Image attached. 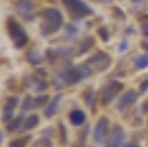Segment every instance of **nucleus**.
Instances as JSON below:
<instances>
[{
	"label": "nucleus",
	"mask_w": 148,
	"mask_h": 147,
	"mask_svg": "<svg viewBox=\"0 0 148 147\" xmlns=\"http://www.w3.org/2000/svg\"><path fill=\"white\" fill-rule=\"evenodd\" d=\"M43 19H45L43 26H42L43 36H49V34L55 33L62 26V15H61V12L56 9H52V8L43 10Z\"/></svg>",
	"instance_id": "1"
},
{
	"label": "nucleus",
	"mask_w": 148,
	"mask_h": 147,
	"mask_svg": "<svg viewBox=\"0 0 148 147\" xmlns=\"http://www.w3.org/2000/svg\"><path fill=\"white\" fill-rule=\"evenodd\" d=\"M62 3L74 18H83L92 14V9L82 0H62Z\"/></svg>",
	"instance_id": "2"
},
{
	"label": "nucleus",
	"mask_w": 148,
	"mask_h": 147,
	"mask_svg": "<svg viewBox=\"0 0 148 147\" xmlns=\"http://www.w3.org/2000/svg\"><path fill=\"white\" fill-rule=\"evenodd\" d=\"M8 28H9V34L12 40H14V45L16 48H22L24 45L27 43L28 37H27V33L24 31V28L19 26V24L14 19H10L9 24H8Z\"/></svg>",
	"instance_id": "3"
},
{
	"label": "nucleus",
	"mask_w": 148,
	"mask_h": 147,
	"mask_svg": "<svg viewBox=\"0 0 148 147\" xmlns=\"http://www.w3.org/2000/svg\"><path fill=\"white\" fill-rule=\"evenodd\" d=\"M108 66H110V57L102 54V52L95 54L92 58L88 59V63H86V67L92 68L93 71H101V70L107 68Z\"/></svg>",
	"instance_id": "4"
},
{
	"label": "nucleus",
	"mask_w": 148,
	"mask_h": 147,
	"mask_svg": "<svg viewBox=\"0 0 148 147\" xmlns=\"http://www.w3.org/2000/svg\"><path fill=\"white\" fill-rule=\"evenodd\" d=\"M108 134V119L105 116L99 117V120L95 125V131H93V140L96 144H102L105 137Z\"/></svg>",
	"instance_id": "5"
},
{
	"label": "nucleus",
	"mask_w": 148,
	"mask_h": 147,
	"mask_svg": "<svg viewBox=\"0 0 148 147\" xmlns=\"http://www.w3.org/2000/svg\"><path fill=\"white\" fill-rule=\"evenodd\" d=\"M121 89H123V83H120V82H110L104 88V91H102V103L108 104L113 98H116L120 94Z\"/></svg>",
	"instance_id": "6"
},
{
	"label": "nucleus",
	"mask_w": 148,
	"mask_h": 147,
	"mask_svg": "<svg viewBox=\"0 0 148 147\" xmlns=\"http://www.w3.org/2000/svg\"><path fill=\"white\" fill-rule=\"evenodd\" d=\"M86 76H88V73H83L82 68H70V70H65V71L61 73V79L68 85L77 83L82 79H84Z\"/></svg>",
	"instance_id": "7"
},
{
	"label": "nucleus",
	"mask_w": 148,
	"mask_h": 147,
	"mask_svg": "<svg viewBox=\"0 0 148 147\" xmlns=\"http://www.w3.org/2000/svg\"><path fill=\"white\" fill-rule=\"evenodd\" d=\"M136 98H138V92H136V91H129V92H126L125 95L120 97V100H119V103H117V110H125V108L130 107L135 101H136Z\"/></svg>",
	"instance_id": "8"
},
{
	"label": "nucleus",
	"mask_w": 148,
	"mask_h": 147,
	"mask_svg": "<svg viewBox=\"0 0 148 147\" xmlns=\"http://www.w3.org/2000/svg\"><path fill=\"white\" fill-rule=\"evenodd\" d=\"M33 2L31 0H18L16 2V9H18V12L24 17V18H27V19H30V18H33Z\"/></svg>",
	"instance_id": "9"
},
{
	"label": "nucleus",
	"mask_w": 148,
	"mask_h": 147,
	"mask_svg": "<svg viewBox=\"0 0 148 147\" xmlns=\"http://www.w3.org/2000/svg\"><path fill=\"white\" fill-rule=\"evenodd\" d=\"M18 104V98L16 97H10L6 100L5 107H3V122L5 124H9V120L12 119V113H14V108Z\"/></svg>",
	"instance_id": "10"
},
{
	"label": "nucleus",
	"mask_w": 148,
	"mask_h": 147,
	"mask_svg": "<svg viewBox=\"0 0 148 147\" xmlns=\"http://www.w3.org/2000/svg\"><path fill=\"white\" fill-rule=\"evenodd\" d=\"M123 141H125V131H123V128H117L111 134V137L107 141L105 147H120L123 144Z\"/></svg>",
	"instance_id": "11"
},
{
	"label": "nucleus",
	"mask_w": 148,
	"mask_h": 147,
	"mask_svg": "<svg viewBox=\"0 0 148 147\" xmlns=\"http://www.w3.org/2000/svg\"><path fill=\"white\" fill-rule=\"evenodd\" d=\"M68 119L73 125H76V126H80L84 124V120H86V113L82 112V110H73V112L68 115Z\"/></svg>",
	"instance_id": "12"
},
{
	"label": "nucleus",
	"mask_w": 148,
	"mask_h": 147,
	"mask_svg": "<svg viewBox=\"0 0 148 147\" xmlns=\"http://www.w3.org/2000/svg\"><path fill=\"white\" fill-rule=\"evenodd\" d=\"M61 98H62V95L61 94H58L53 100L51 101V104L47 106V108L45 110V116H47V117H51V116H53L55 113H56V110H58V104H59V101H61Z\"/></svg>",
	"instance_id": "13"
},
{
	"label": "nucleus",
	"mask_w": 148,
	"mask_h": 147,
	"mask_svg": "<svg viewBox=\"0 0 148 147\" xmlns=\"http://www.w3.org/2000/svg\"><path fill=\"white\" fill-rule=\"evenodd\" d=\"M39 122H40V119H39V116H37V115H31V116H28V117L25 119V122H24V125H22V131H24V129L28 131V129L36 128L37 125H39Z\"/></svg>",
	"instance_id": "14"
},
{
	"label": "nucleus",
	"mask_w": 148,
	"mask_h": 147,
	"mask_svg": "<svg viewBox=\"0 0 148 147\" xmlns=\"http://www.w3.org/2000/svg\"><path fill=\"white\" fill-rule=\"evenodd\" d=\"M28 82H30V86H31L33 89H36V91H43V89L47 88V83H46L45 80H39L37 77H34V76L30 77Z\"/></svg>",
	"instance_id": "15"
},
{
	"label": "nucleus",
	"mask_w": 148,
	"mask_h": 147,
	"mask_svg": "<svg viewBox=\"0 0 148 147\" xmlns=\"http://www.w3.org/2000/svg\"><path fill=\"white\" fill-rule=\"evenodd\" d=\"M30 140H31L30 135L22 137V138H18V140H14V141H10V143H9V147H25L27 143H28Z\"/></svg>",
	"instance_id": "16"
},
{
	"label": "nucleus",
	"mask_w": 148,
	"mask_h": 147,
	"mask_svg": "<svg viewBox=\"0 0 148 147\" xmlns=\"http://www.w3.org/2000/svg\"><path fill=\"white\" fill-rule=\"evenodd\" d=\"M21 122H22V116L15 117L12 122H9V124H8V131H9V132H15V131H18V128H19V125H21Z\"/></svg>",
	"instance_id": "17"
},
{
	"label": "nucleus",
	"mask_w": 148,
	"mask_h": 147,
	"mask_svg": "<svg viewBox=\"0 0 148 147\" xmlns=\"http://www.w3.org/2000/svg\"><path fill=\"white\" fill-rule=\"evenodd\" d=\"M147 66H148V55H142L135 59V67L136 68H145Z\"/></svg>",
	"instance_id": "18"
},
{
	"label": "nucleus",
	"mask_w": 148,
	"mask_h": 147,
	"mask_svg": "<svg viewBox=\"0 0 148 147\" xmlns=\"http://www.w3.org/2000/svg\"><path fill=\"white\" fill-rule=\"evenodd\" d=\"M34 107H36V100L31 97H27L25 101L22 103V112H27V110H31Z\"/></svg>",
	"instance_id": "19"
},
{
	"label": "nucleus",
	"mask_w": 148,
	"mask_h": 147,
	"mask_svg": "<svg viewBox=\"0 0 148 147\" xmlns=\"http://www.w3.org/2000/svg\"><path fill=\"white\" fill-rule=\"evenodd\" d=\"M31 147H52V141L49 138H40V140H37Z\"/></svg>",
	"instance_id": "20"
},
{
	"label": "nucleus",
	"mask_w": 148,
	"mask_h": 147,
	"mask_svg": "<svg viewBox=\"0 0 148 147\" xmlns=\"http://www.w3.org/2000/svg\"><path fill=\"white\" fill-rule=\"evenodd\" d=\"M59 129H61V144H67V131H65V126L62 124H59Z\"/></svg>",
	"instance_id": "21"
},
{
	"label": "nucleus",
	"mask_w": 148,
	"mask_h": 147,
	"mask_svg": "<svg viewBox=\"0 0 148 147\" xmlns=\"http://www.w3.org/2000/svg\"><path fill=\"white\" fill-rule=\"evenodd\" d=\"M28 59H30L31 64H39L40 61H42V58H40L39 55H34V54H30V55H28Z\"/></svg>",
	"instance_id": "22"
},
{
	"label": "nucleus",
	"mask_w": 148,
	"mask_h": 147,
	"mask_svg": "<svg viewBox=\"0 0 148 147\" xmlns=\"http://www.w3.org/2000/svg\"><path fill=\"white\" fill-rule=\"evenodd\" d=\"M89 46H92V40L90 39H88V40H86V43H82V49H80V54L82 52H86V51H88V49H89Z\"/></svg>",
	"instance_id": "23"
},
{
	"label": "nucleus",
	"mask_w": 148,
	"mask_h": 147,
	"mask_svg": "<svg viewBox=\"0 0 148 147\" xmlns=\"http://www.w3.org/2000/svg\"><path fill=\"white\" fill-rule=\"evenodd\" d=\"M45 103H47V97H40V98H36V107H42Z\"/></svg>",
	"instance_id": "24"
},
{
	"label": "nucleus",
	"mask_w": 148,
	"mask_h": 147,
	"mask_svg": "<svg viewBox=\"0 0 148 147\" xmlns=\"http://www.w3.org/2000/svg\"><path fill=\"white\" fill-rule=\"evenodd\" d=\"M98 34L101 36L102 40H108V37H110V36H108V31H107L105 28H99V30H98Z\"/></svg>",
	"instance_id": "25"
},
{
	"label": "nucleus",
	"mask_w": 148,
	"mask_h": 147,
	"mask_svg": "<svg viewBox=\"0 0 148 147\" xmlns=\"http://www.w3.org/2000/svg\"><path fill=\"white\" fill-rule=\"evenodd\" d=\"M148 89V80H144L142 83H141V86H139V91L141 92H145Z\"/></svg>",
	"instance_id": "26"
},
{
	"label": "nucleus",
	"mask_w": 148,
	"mask_h": 147,
	"mask_svg": "<svg viewBox=\"0 0 148 147\" xmlns=\"http://www.w3.org/2000/svg\"><path fill=\"white\" fill-rule=\"evenodd\" d=\"M141 110H142V113H148V100L142 104V107H141Z\"/></svg>",
	"instance_id": "27"
},
{
	"label": "nucleus",
	"mask_w": 148,
	"mask_h": 147,
	"mask_svg": "<svg viewBox=\"0 0 148 147\" xmlns=\"http://www.w3.org/2000/svg\"><path fill=\"white\" fill-rule=\"evenodd\" d=\"M142 31H144V34L148 37V24H144V26H142Z\"/></svg>",
	"instance_id": "28"
},
{
	"label": "nucleus",
	"mask_w": 148,
	"mask_h": 147,
	"mask_svg": "<svg viewBox=\"0 0 148 147\" xmlns=\"http://www.w3.org/2000/svg\"><path fill=\"white\" fill-rule=\"evenodd\" d=\"M120 49H121V51H125V49H126V43H125V42L121 43V48H120Z\"/></svg>",
	"instance_id": "29"
},
{
	"label": "nucleus",
	"mask_w": 148,
	"mask_h": 147,
	"mask_svg": "<svg viewBox=\"0 0 148 147\" xmlns=\"http://www.w3.org/2000/svg\"><path fill=\"white\" fill-rule=\"evenodd\" d=\"M126 147H139V146H138V144H127Z\"/></svg>",
	"instance_id": "30"
}]
</instances>
